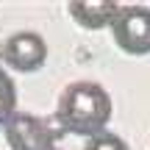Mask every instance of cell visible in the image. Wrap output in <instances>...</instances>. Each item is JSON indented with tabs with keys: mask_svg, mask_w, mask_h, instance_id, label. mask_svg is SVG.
Segmentation results:
<instances>
[{
	"mask_svg": "<svg viewBox=\"0 0 150 150\" xmlns=\"http://www.w3.org/2000/svg\"><path fill=\"white\" fill-rule=\"evenodd\" d=\"M111 117V100L97 83H70L59 97V120L67 131L100 136Z\"/></svg>",
	"mask_w": 150,
	"mask_h": 150,
	"instance_id": "6da1fadb",
	"label": "cell"
},
{
	"mask_svg": "<svg viewBox=\"0 0 150 150\" xmlns=\"http://www.w3.org/2000/svg\"><path fill=\"white\" fill-rule=\"evenodd\" d=\"M111 28H114L117 45L125 53H134V56L150 53V11L147 8H142V6L122 8L120 6Z\"/></svg>",
	"mask_w": 150,
	"mask_h": 150,
	"instance_id": "7a4b0ae2",
	"label": "cell"
},
{
	"mask_svg": "<svg viewBox=\"0 0 150 150\" xmlns=\"http://www.w3.org/2000/svg\"><path fill=\"white\" fill-rule=\"evenodd\" d=\"M3 61L11 67V70H20V72H33L45 64L47 59V45L39 33L33 31H20L14 36L6 39L3 45Z\"/></svg>",
	"mask_w": 150,
	"mask_h": 150,
	"instance_id": "3957f363",
	"label": "cell"
},
{
	"mask_svg": "<svg viewBox=\"0 0 150 150\" xmlns=\"http://www.w3.org/2000/svg\"><path fill=\"white\" fill-rule=\"evenodd\" d=\"M120 6L117 3H103V0H83V3H70V14L75 17V22L89 31H97V28H106L114 22Z\"/></svg>",
	"mask_w": 150,
	"mask_h": 150,
	"instance_id": "277c9868",
	"label": "cell"
},
{
	"mask_svg": "<svg viewBox=\"0 0 150 150\" xmlns=\"http://www.w3.org/2000/svg\"><path fill=\"white\" fill-rule=\"evenodd\" d=\"M45 134H42V125L31 117H14L8 122V142L14 150H36L42 145Z\"/></svg>",
	"mask_w": 150,
	"mask_h": 150,
	"instance_id": "5b68a950",
	"label": "cell"
},
{
	"mask_svg": "<svg viewBox=\"0 0 150 150\" xmlns=\"http://www.w3.org/2000/svg\"><path fill=\"white\" fill-rule=\"evenodd\" d=\"M14 106H17L14 83H11V78L6 75V70L0 67V122H6V120L11 117V111H14Z\"/></svg>",
	"mask_w": 150,
	"mask_h": 150,
	"instance_id": "8992f818",
	"label": "cell"
},
{
	"mask_svg": "<svg viewBox=\"0 0 150 150\" xmlns=\"http://www.w3.org/2000/svg\"><path fill=\"white\" fill-rule=\"evenodd\" d=\"M89 150H128V145L122 139H117V136H111V134H100V136L92 139Z\"/></svg>",
	"mask_w": 150,
	"mask_h": 150,
	"instance_id": "52a82bcc",
	"label": "cell"
}]
</instances>
